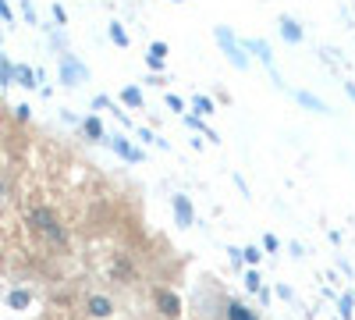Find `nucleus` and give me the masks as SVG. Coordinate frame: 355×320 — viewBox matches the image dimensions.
I'll return each instance as SVG.
<instances>
[{
    "mask_svg": "<svg viewBox=\"0 0 355 320\" xmlns=\"http://www.w3.org/2000/svg\"><path fill=\"white\" fill-rule=\"evenodd\" d=\"M28 228H33L46 246L68 249V228L61 224V217H57L50 207H33V210H28Z\"/></svg>",
    "mask_w": 355,
    "mask_h": 320,
    "instance_id": "1",
    "label": "nucleus"
},
{
    "mask_svg": "<svg viewBox=\"0 0 355 320\" xmlns=\"http://www.w3.org/2000/svg\"><path fill=\"white\" fill-rule=\"evenodd\" d=\"M217 43L224 47L227 61H231L234 68H239V71H245V68H249V53H245V47H242L239 40L231 36V28H227V25H217Z\"/></svg>",
    "mask_w": 355,
    "mask_h": 320,
    "instance_id": "2",
    "label": "nucleus"
},
{
    "mask_svg": "<svg viewBox=\"0 0 355 320\" xmlns=\"http://www.w3.org/2000/svg\"><path fill=\"white\" fill-rule=\"evenodd\" d=\"M153 303H157L160 317H167V320H178V317H182V299H178V292H171V288H157V292H153Z\"/></svg>",
    "mask_w": 355,
    "mask_h": 320,
    "instance_id": "3",
    "label": "nucleus"
},
{
    "mask_svg": "<svg viewBox=\"0 0 355 320\" xmlns=\"http://www.w3.org/2000/svg\"><path fill=\"white\" fill-rule=\"evenodd\" d=\"M85 313L96 317V320H107V317H114V299L110 296H100V292L85 296Z\"/></svg>",
    "mask_w": 355,
    "mask_h": 320,
    "instance_id": "4",
    "label": "nucleus"
},
{
    "mask_svg": "<svg viewBox=\"0 0 355 320\" xmlns=\"http://www.w3.org/2000/svg\"><path fill=\"white\" fill-rule=\"evenodd\" d=\"M171 207H174V221H178V228H192L196 210H192V199H189V196L178 192V196L171 199Z\"/></svg>",
    "mask_w": 355,
    "mask_h": 320,
    "instance_id": "5",
    "label": "nucleus"
},
{
    "mask_svg": "<svg viewBox=\"0 0 355 320\" xmlns=\"http://www.w3.org/2000/svg\"><path fill=\"white\" fill-rule=\"evenodd\" d=\"M242 47H245L249 53H256L266 68H274V50H270V43H266V40H245Z\"/></svg>",
    "mask_w": 355,
    "mask_h": 320,
    "instance_id": "6",
    "label": "nucleus"
},
{
    "mask_svg": "<svg viewBox=\"0 0 355 320\" xmlns=\"http://www.w3.org/2000/svg\"><path fill=\"white\" fill-rule=\"evenodd\" d=\"M224 320H259L245 303H239V299H227L224 303Z\"/></svg>",
    "mask_w": 355,
    "mask_h": 320,
    "instance_id": "7",
    "label": "nucleus"
},
{
    "mask_svg": "<svg viewBox=\"0 0 355 320\" xmlns=\"http://www.w3.org/2000/svg\"><path fill=\"white\" fill-rule=\"evenodd\" d=\"M110 146H114V153H121V157H125V160H132V164H139V160H142V153L132 146L128 139H121V135H114V139H110Z\"/></svg>",
    "mask_w": 355,
    "mask_h": 320,
    "instance_id": "8",
    "label": "nucleus"
},
{
    "mask_svg": "<svg viewBox=\"0 0 355 320\" xmlns=\"http://www.w3.org/2000/svg\"><path fill=\"white\" fill-rule=\"evenodd\" d=\"M281 36H284L288 43H302V25L284 15V18H281Z\"/></svg>",
    "mask_w": 355,
    "mask_h": 320,
    "instance_id": "9",
    "label": "nucleus"
},
{
    "mask_svg": "<svg viewBox=\"0 0 355 320\" xmlns=\"http://www.w3.org/2000/svg\"><path fill=\"white\" fill-rule=\"evenodd\" d=\"M295 100H299L302 107H309V110H320V114H331V107L323 103L320 96H313V93H306V90H295Z\"/></svg>",
    "mask_w": 355,
    "mask_h": 320,
    "instance_id": "10",
    "label": "nucleus"
},
{
    "mask_svg": "<svg viewBox=\"0 0 355 320\" xmlns=\"http://www.w3.org/2000/svg\"><path fill=\"white\" fill-rule=\"evenodd\" d=\"M61 75H64V82H68V85H75V82L85 75V68H82L78 61H71V57H68V61H64V68H61Z\"/></svg>",
    "mask_w": 355,
    "mask_h": 320,
    "instance_id": "11",
    "label": "nucleus"
},
{
    "mask_svg": "<svg viewBox=\"0 0 355 320\" xmlns=\"http://www.w3.org/2000/svg\"><path fill=\"white\" fill-rule=\"evenodd\" d=\"M28 303H33V292H25V288H18V292L8 296V306H11V310H25Z\"/></svg>",
    "mask_w": 355,
    "mask_h": 320,
    "instance_id": "12",
    "label": "nucleus"
},
{
    "mask_svg": "<svg viewBox=\"0 0 355 320\" xmlns=\"http://www.w3.org/2000/svg\"><path fill=\"white\" fill-rule=\"evenodd\" d=\"M192 110H196V114H214V100L199 93V96H192Z\"/></svg>",
    "mask_w": 355,
    "mask_h": 320,
    "instance_id": "13",
    "label": "nucleus"
},
{
    "mask_svg": "<svg viewBox=\"0 0 355 320\" xmlns=\"http://www.w3.org/2000/svg\"><path fill=\"white\" fill-rule=\"evenodd\" d=\"M338 310H341V320H352V310H355V296H352V292H345V296L338 299Z\"/></svg>",
    "mask_w": 355,
    "mask_h": 320,
    "instance_id": "14",
    "label": "nucleus"
},
{
    "mask_svg": "<svg viewBox=\"0 0 355 320\" xmlns=\"http://www.w3.org/2000/svg\"><path fill=\"white\" fill-rule=\"evenodd\" d=\"M110 40H114L117 47H128V33L121 28V22H110Z\"/></svg>",
    "mask_w": 355,
    "mask_h": 320,
    "instance_id": "15",
    "label": "nucleus"
},
{
    "mask_svg": "<svg viewBox=\"0 0 355 320\" xmlns=\"http://www.w3.org/2000/svg\"><path fill=\"white\" fill-rule=\"evenodd\" d=\"M82 128H85V135H89V139H103V125H100L96 118H85V125H82Z\"/></svg>",
    "mask_w": 355,
    "mask_h": 320,
    "instance_id": "16",
    "label": "nucleus"
},
{
    "mask_svg": "<svg viewBox=\"0 0 355 320\" xmlns=\"http://www.w3.org/2000/svg\"><path fill=\"white\" fill-rule=\"evenodd\" d=\"M121 100H125V103H128V107H142V93H139V90H135V85H128V90H125V93H121Z\"/></svg>",
    "mask_w": 355,
    "mask_h": 320,
    "instance_id": "17",
    "label": "nucleus"
},
{
    "mask_svg": "<svg viewBox=\"0 0 355 320\" xmlns=\"http://www.w3.org/2000/svg\"><path fill=\"white\" fill-rule=\"evenodd\" d=\"M259 256H263L259 246H245V249H242V260H245V264H259Z\"/></svg>",
    "mask_w": 355,
    "mask_h": 320,
    "instance_id": "18",
    "label": "nucleus"
},
{
    "mask_svg": "<svg viewBox=\"0 0 355 320\" xmlns=\"http://www.w3.org/2000/svg\"><path fill=\"white\" fill-rule=\"evenodd\" d=\"M245 288H249V292H259V274H256V271L245 274Z\"/></svg>",
    "mask_w": 355,
    "mask_h": 320,
    "instance_id": "19",
    "label": "nucleus"
},
{
    "mask_svg": "<svg viewBox=\"0 0 355 320\" xmlns=\"http://www.w3.org/2000/svg\"><path fill=\"white\" fill-rule=\"evenodd\" d=\"M150 57H160V61H164V57H167V43H160V40H157V43L150 47Z\"/></svg>",
    "mask_w": 355,
    "mask_h": 320,
    "instance_id": "20",
    "label": "nucleus"
},
{
    "mask_svg": "<svg viewBox=\"0 0 355 320\" xmlns=\"http://www.w3.org/2000/svg\"><path fill=\"white\" fill-rule=\"evenodd\" d=\"M18 78H21V85H36V75L28 68H18Z\"/></svg>",
    "mask_w": 355,
    "mask_h": 320,
    "instance_id": "21",
    "label": "nucleus"
},
{
    "mask_svg": "<svg viewBox=\"0 0 355 320\" xmlns=\"http://www.w3.org/2000/svg\"><path fill=\"white\" fill-rule=\"evenodd\" d=\"M167 107H171V110H185V100L171 93V96H167Z\"/></svg>",
    "mask_w": 355,
    "mask_h": 320,
    "instance_id": "22",
    "label": "nucleus"
},
{
    "mask_svg": "<svg viewBox=\"0 0 355 320\" xmlns=\"http://www.w3.org/2000/svg\"><path fill=\"white\" fill-rule=\"evenodd\" d=\"M277 296H281L284 303H291V299H295V292H291V288H288V285H277Z\"/></svg>",
    "mask_w": 355,
    "mask_h": 320,
    "instance_id": "23",
    "label": "nucleus"
},
{
    "mask_svg": "<svg viewBox=\"0 0 355 320\" xmlns=\"http://www.w3.org/2000/svg\"><path fill=\"white\" fill-rule=\"evenodd\" d=\"M263 246H266V249H270V253H274V249H277L281 242H277V235H266V239H263Z\"/></svg>",
    "mask_w": 355,
    "mask_h": 320,
    "instance_id": "24",
    "label": "nucleus"
},
{
    "mask_svg": "<svg viewBox=\"0 0 355 320\" xmlns=\"http://www.w3.org/2000/svg\"><path fill=\"white\" fill-rule=\"evenodd\" d=\"M345 90H348V96L355 100V82H348V85H345Z\"/></svg>",
    "mask_w": 355,
    "mask_h": 320,
    "instance_id": "25",
    "label": "nucleus"
}]
</instances>
